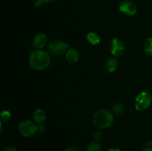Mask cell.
Instances as JSON below:
<instances>
[{"mask_svg":"<svg viewBox=\"0 0 152 151\" xmlns=\"http://www.w3.org/2000/svg\"><path fill=\"white\" fill-rule=\"evenodd\" d=\"M94 138L95 142H100L103 139V133H102V132L100 131V130H98V131H96V133H94Z\"/></svg>","mask_w":152,"mask_h":151,"instance_id":"17","label":"cell"},{"mask_svg":"<svg viewBox=\"0 0 152 151\" xmlns=\"http://www.w3.org/2000/svg\"><path fill=\"white\" fill-rule=\"evenodd\" d=\"M119 9L123 14L128 16H134L136 14L137 11V4L134 1H130V0H125V1H122Z\"/></svg>","mask_w":152,"mask_h":151,"instance_id":"7","label":"cell"},{"mask_svg":"<svg viewBox=\"0 0 152 151\" xmlns=\"http://www.w3.org/2000/svg\"><path fill=\"white\" fill-rule=\"evenodd\" d=\"M118 67V60L116 57L109 58L105 62V69L108 73H113L117 70Z\"/></svg>","mask_w":152,"mask_h":151,"instance_id":"10","label":"cell"},{"mask_svg":"<svg viewBox=\"0 0 152 151\" xmlns=\"http://www.w3.org/2000/svg\"><path fill=\"white\" fill-rule=\"evenodd\" d=\"M50 64V55L45 50H36L30 55L29 65L31 68L35 70H43L46 69Z\"/></svg>","mask_w":152,"mask_h":151,"instance_id":"1","label":"cell"},{"mask_svg":"<svg viewBox=\"0 0 152 151\" xmlns=\"http://www.w3.org/2000/svg\"><path fill=\"white\" fill-rule=\"evenodd\" d=\"M45 129V126L42 124H38V131L39 132H43Z\"/></svg>","mask_w":152,"mask_h":151,"instance_id":"22","label":"cell"},{"mask_svg":"<svg viewBox=\"0 0 152 151\" xmlns=\"http://www.w3.org/2000/svg\"><path fill=\"white\" fill-rule=\"evenodd\" d=\"M143 50L145 54L148 56H152V38H146L145 41H144L143 44Z\"/></svg>","mask_w":152,"mask_h":151,"instance_id":"13","label":"cell"},{"mask_svg":"<svg viewBox=\"0 0 152 151\" xmlns=\"http://www.w3.org/2000/svg\"><path fill=\"white\" fill-rule=\"evenodd\" d=\"M19 132L22 136L25 137H31L34 136L38 131V125L35 121L31 120H24L19 124Z\"/></svg>","mask_w":152,"mask_h":151,"instance_id":"4","label":"cell"},{"mask_svg":"<svg viewBox=\"0 0 152 151\" xmlns=\"http://www.w3.org/2000/svg\"><path fill=\"white\" fill-rule=\"evenodd\" d=\"M152 97L148 92L142 91L137 95L135 99L134 107L138 111H144L151 105Z\"/></svg>","mask_w":152,"mask_h":151,"instance_id":"3","label":"cell"},{"mask_svg":"<svg viewBox=\"0 0 152 151\" xmlns=\"http://www.w3.org/2000/svg\"><path fill=\"white\" fill-rule=\"evenodd\" d=\"M10 118H11V113H10V111L3 110L1 113L0 119H1V122H7L10 119Z\"/></svg>","mask_w":152,"mask_h":151,"instance_id":"16","label":"cell"},{"mask_svg":"<svg viewBox=\"0 0 152 151\" xmlns=\"http://www.w3.org/2000/svg\"><path fill=\"white\" fill-rule=\"evenodd\" d=\"M114 121V114L109 110L96 111L93 116V123L99 129H108L112 126Z\"/></svg>","mask_w":152,"mask_h":151,"instance_id":"2","label":"cell"},{"mask_svg":"<svg viewBox=\"0 0 152 151\" xmlns=\"http://www.w3.org/2000/svg\"><path fill=\"white\" fill-rule=\"evenodd\" d=\"M48 41V38L47 36L45 33H40L37 34V35L34 36V40H33V45L35 48H37V50H40L41 48L44 47L46 45Z\"/></svg>","mask_w":152,"mask_h":151,"instance_id":"8","label":"cell"},{"mask_svg":"<svg viewBox=\"0 0 152 151\" xmlns=\"http://www.w3.org/2000/svg\"><path fill=\"white\" fill-rule=\"evenodd\" d=\"M2 151H18V150L13 147H7L4 148Z\"/></svg>","mask_w":152,"mask_h":151,"instance_id":"21","label":"cell"},{"mask_svg":"<svg viewBox=\"0 0 152 151\" xmlns=\"http://www.w3.org/2000/svg\"><path fill=\"white\" fill-rule=\"evenodd\" d=\"M44 3H53L56 0H42Z\"/></svg>","mask_w":152,"mask_h":151,"instance_id":"23","label":"cell"},{"mask_svg":"<svg viewBox=\"0 0 152 151\" xmlns=\"http://www.w3.org/2000/svg\"><path fill=\"white\" fill-rule=\"evenodd\" d=\"M64 151H81L79 148L75 147H69L66 148Z\"/></svg>","mask_w":152,"mask_h":151,"instance_id":"19","label":"cell"},{"mask_svg":"<svg viewBox=\"0 0 152 151\" xmlns=\"http://www.w3.org/2000/svg\"><path fill=\"white\" fill-rule=\"evenodd\" d=\"M48 51L51 55L54 56H61L66 53L69 49L68 43H65L61 40H54L49 43Z\"/></svg>","mask_w":152,"mask_h":151,"instance_id":"5","label":"cell"},{"mask_svg":"<svg viewBox=\"0 0 152 151\" xmlns=\"http://www.w3.org/2000/svg\"><path fill=\"white\" fill-rule=\"evenodd\" d=\"M142 151H152V142H147L142 145Z\"/></svg>","mask_w":152,"mask_h":151,"instance_id":"18","label":"cell"},{"mask_svg":"<svg viewBox=\"0 0 152 151\" xmlns=\"http://www.w3.org/2000/svg\"><path fill=\"white\" fill-rule=\"evenodd\" d=\"M113 113L117 115H120V114H122L123 113L125 110L124 105L121 102H117L115 105L113 106Z\"/></svg>","mask_w":152,"mask_h":151,"instance_id":"15","label":"cell"},{"mask_svg":"<svg viewBox=\"0 0 152 151\" xmlns=\"http://www.w3.org/2000/svg\"><path fill=\"white\" fill-rule=\"evenodd\" d=\"M47 115L42 109H37L34 113V120L37 124H42L46 120Z\"/></svg>","mask_w":152,"mask_h":151,"instance_id":"11","label":"cell"},{"mask_svg":"<svg viewBox=\"0 0 152 151\" xmlns=\"http://www.w3.org/2000/svg\"><path fill=\"white\" fill-rule=\"evenodd\" d=\"M75 1H76V0H75Z\"/></svg>","mask_w":152,"mask_h":151,"instance_id":"25","label":"cell"},{"mask_svg":"<svg viewBox=\"0 0 152 151\" xmlns=\"http://www.w3.org/2000/svg\"><path fill=\"white\" fill-rule=\"evenodd\" d=\"M86 151H102V146L98 142H93L88 145Z\"/></svg>","mask_w":152,"mask_h":151,"instance_id":"14","label":"cell"},{"mask_svg":"<svg viewBox=\"0 0 152 151\" xmlns=\"http://www.w3.org/2000/svg\"><path fill=\"white\" fill-rule=\"evenodd\" d=\"M110 50L114 57H121L125 53V45L120 38H114L110 43Z\"/></svg>","mask_w":152,"mask_h":151,"instance_id":"6","label":"cell"},{"mask_svg":"<svg viewBox=\"0 0 152 151\" xmlns=\"http://www.w3.org/2000/svg\"><path fill=\"white\" fill-rule=\"evenodd\" d=\"M65 59L69 63L75 64L80 59V53L75 48H69L65 53Z\"/></svg>","mask_w":152,"mask_h":151,"instance_id":"9","label":"cell"},{"mask_svg":"<svg viewBox=\"0 0 152 151\" xmlns=\"http://www.w3.org/2000/svg\"><path fill=\"white\" fill-rule=\"evenodd\" d=\"M86 39L92 45H96L100 42V37L95 32H89L86 36Z\"/></svg>","mask_w":152,"mask_h":151,"instance_id":"12","label":"cell"},{"mask_svg":"<svg viewBox=\"0 0 152 151\" xmlns=\"http://www.w3.org/2000/svg\"><path fill=\"white\" fill-rule=\"evenodd\" d=\"M43 4H44V2L42 0H37L35 2V4H34V5H35L36 7H40L42 6Z\"/></svg>","mask_w":152,"mask_h":151,"instance_id":"20","label":"cell"},{"mask_svg":"<svg viewBox=\"0 0 152 151\" xmlns=\"http://www.w3.org/2000/svg\"><path fill=\"white\" fill-rule=\"evenodd\" d=\"M107 151H121V150L117 147H114V148H111V149H109Z\"/></svg>","mask_w":152,"mask_h":151,"instance_id":"24","label":"cell"}]
</instances>
